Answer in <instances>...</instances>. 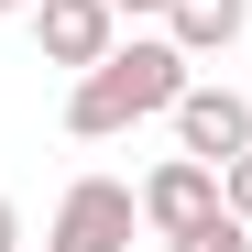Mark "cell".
<instances>
[{
  "mask_svg": "<svg viewBox=\"0 0 252 252\" xmlns=\"http://www.w3.org/2000/svg\"><path fill=\"white\" fill-rule=\"evenodd\" d=\"M176 88H187V44H176V33H132V44H110L99 66H77L66 132L77 143H110V132H132V121H164Z\"/></svg>",
  "mask_w": 252,
  "mask_h": 252,
  "instance_id": "1",
  "label": "cell"
},
{
  "mask_svg": "<svg viewBox=\"0 0 252 252\" xmlns=\"http://www.w3.org/2000/svg\"><path fill=\"white\" fill-rule=\"evenodd\" d=\"M132 230H143V197H132V187H121V176H77V187L55 197L44 252H132Z\"/></svg>",
  "mask_w": 252,
  "mask_h": 252,
  "instance_id": "2",
  "label": "cell"
},
{
  "mask_svg": "<svg viewBox=\"0 0 252 252\" xmlns=\"http://www.w3.org/2000/svg\"><path fill=\"white\" fill-rule=\"evenodd\" d=\"M164 121H176V154H208V164H230V154L252 143V99H241V88H197V77L176 88Z\"/></svg>",
  "mask_w": 252,
  "mask_h": 252,
  "instance_id": "3",
  "label": "cell"
},
{
  "mask_svg": "<svg viewBox=\"0 0 252 252\" xmlns=\"http://www.w3.org/2000/svg\"><path fill=\"white\" fill-rule=\"evenodd\" d=\"M33 44H44V66H99L110 44H121V11L110 0H33Z\"/></svg>",
  "mask_w": 252,
  "mask_h": 252,
  "instance_id": "4",
  "label": "cell"
},
{
  "mask_svg": "<svg viewBox=\"0 0 252 252\" xmlns=\"http://www.w3.org/2000/svg\"><path fill=\"white\" fill-rule=\"evenodd\" d=\"M132 197H143V230L164 241V230H187V220H208V208H220V164H208V154H164Z\"/></svg>",
  "mask_w": 252,
  "mask_h": 252,
  "instance_id": "5",
  "label": "cell"
},
{
  "mask_svg": "<svg viewBox=\"0 0 252 252\" xmlns=\"http://www.w3.org/2000/svg\"><path fill=\"white\" fill-rule=\"evenodd\" d=\"M164 33L187 44V66L197 55H230L241 33H252V0H164Z\"/></svg>",
  "mask_w": 252,
  "mask_h": 252,
  "instance_id": "6",
  "label": "cell"
},
{
  "mask_svg": "<svg viewBox=\"0 0 252 252\" xmlns=\"http://www.w3.org/2000/svg\"><path fill=\"white\" fill-rule=\"evenodd\" d=\"M164 252H252V220H230V208H208V220L164 230Z\"/></svg>",
  "mask_w": 252,
  "mask_h": 252,
  "instance_id": "7",
  "label": "cell"
},
{
  "mask_svg": "<svg viewBox=\"0 0 252 252\" xmlns=\"http://www.w3.org/2000/svg\"><path fill=\"white\" fill-rule=\"evenodd\" d=\"M220 208H230V220H252V143L220 164Z\"/></svg>",
  "mask_w": 252,
  "mask_h": 252,
  "instance_id": "8",
  "label": "cell"
},
{
  "mask_svg": "<svg viewBox=\"0 0 252 252\" xmlns=\"http://www.w3.org/2000/svg\"><path fill=\"white\" fill-rule=\"evenodd\" d=\"M0 252H22V208L11 197H0Z\"/></svg>",
  "mask_w": 252,
  "mask_h": 252,
  "instance_id": "9",
  "label": "cell"
},
{
  "mask_svg": "<svg viewBox=\"0 0 252 252\" xmlns=\"http://www.w3.org/2000/svg\"><path fill=\"white\" fill-rule=\"evenodd\" d=\"M110 11H132V22H143V11H154V22H164V0H110Z\"/></svg>",
  "mask_w": 252,
  "mask_h": 252,
  "instance_id": "10",
  "label": "cell"
},
{
  "mask_svg": "<svg viewBox=\"0 0 252 252\" xmlns=\"http://www.w3.org/2000/svg\"><path fill=\"white\" fill-rule=\"evenodd\" d=\"M0 11H33V0H0Z\"/></svg>",
  "mask_w": 252,
  "mask_h": 252,
  "instance_id": "11",
  "label": "cell"
}]
</instances>
